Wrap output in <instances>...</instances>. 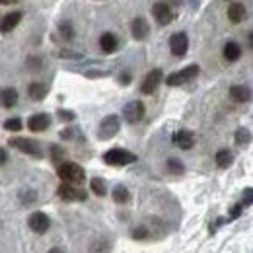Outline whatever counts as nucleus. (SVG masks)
<instances>
[{
  "instance_id": "nucleus-1",
  "label": "nucleus",
  "mask_w": 253,
  "mask_h": 253,
  "mask_svg": "<svg viewBox=\"0 0 253 253\" xmlns=\"http://www.w3.org/2000/svg\"><path fill=\"white\" fill-rule=\"evenodd\" d=\"M59 177L63 179V183H70V185H78L86 181V171L82 166L74 164V162H63L57 169Z\"/></svg>"
},
{
  "instance_id": "nucleus-2",
  "label": "nucleus",
  "mask_w": 253,
  "mask_h": 253,
  "mask_svg": "<svg viewBox=\"0 0 253 253\" xmlns=\"http://www.w3.org/2000/svg\"><path fill=\"white\" fill-rule=\"evenodd\" d=\"M8 144H10V146H14V148H16V150H20V152H24V154L32 156V158H41V156H43L39 142H37V140H33V138L14 136V138H10V140H8Z\"/></svg>"
},
{
  "instance_id": "nucleus-3",
  "label": "nucleus",
  "mask_w": 253,
  "mask_h": 253,
  "mask_svg": "<svg viewBox=\"0 0 253 253\" xmlns=\"http://www.w3.org/2000/svg\"><path fill=\"white\" fill-rule=\"evenodd\" d=\"M199 70H201L199 64H189V66H185V68H181V70H177V72H171V74L166 78V84H168V86H181V84H187L193 78L199 76Z\"/></svg>"
},
{
  "instance_id": "nucleus-4",
  "label": "nucleus",
  "mask_w": 253,
  "mask_h": 253,
  "mask_svg": "<svg viewBox=\"0 0 253 253\" xmlns=\"http://www.w3.org/2000/svg\"><path fill=\"white\" fill-rule=\"evenodd\" d=\"M103 162L107 166H128V164L136 162V154L128 152L125 148H111L103 154Z\"/></svg>"
},
{
  "instance_id": "nucleus-5",
  "label": "nucleus",
  "mask_w": 253,
  "mask_h": 253,
  "mask_svg": "<svg viewBox=\"0 0 253 253\" xmlns=\"http://www.w3.org/2000/svg\"><path fill=\"white\" fill-rule=\"evenodd\" d=\"M119 130H121V119H119V115H107V117L99 123L97 138H99V140H109V138H113Z\"/></svg>"
},
{
  "instance_id": "nucleus-6",
  "label": "nucleus",
  "mask_w": 253,
  "mask_h": 253,
  "mask_svg": "<svg viewBox=\"0 0 253 253\" xmlns=\"http://www.w3.org/2000/svg\"><path fill=\"white\" fill-rule=\"evenodd\" d=\"M187 49H189V39H187V33L177 32L169 37V51L173 57L181 59L187 55Z\"/></svg>"
},
{
  "instance_id": "nucleus-7",
  "label": "nucleus",
  "mask_w": 253,
  "mask_h": 253,
  "mask_svg": "<svg viewBox=\"0 0 253 253\" xmlns=\"http://www.w3.org/2000/svg\"><path fill=\"white\" fill-rule=\"evenodd\" d=\"M144 113H146L144 103L138 101V99L128 101L125 105V109H123V117H125L126 123H138V121H142L144 119Z\"/></svg>"
},
{
  "instance_id": "nucleus-8",
  "label": "nucleus",
  "mask_w": 253,
  "mask_h": 253,
  "mask_svg": "<svg viewBox=\"0 0 253 253\" xmlns=\"http://www.w3.org/2000/svg\"><path fill=\"white\" fill-rule=\"evenodd\" d=\"M162 80H164V72H162L160 68L150 70V72L146 74V78L142 80V84H140V92L144 95L154 94V92L158 90V86L162 84Z\"/></svg>"
},
{
  "instance_id": "nucleus-9",
  "label": "nucleus",
  "mask_w": 253,
  "mask_h": 253,
  "mask_svg": "<svg viewBox=\"0 0 253 253\" xmlns=\"http://www.w3.org/2000/svg\"><path fill=\"white\" fill-rule=\"evenodd\" d=\"M152 16L156 18L160 26H169L175 20V12L166 4V2H156L152 6Z\"/></svg>"
},
{
  "instance_id": "nucleus-10",
  "label": "nucleus",
  "mask_w": 253,
  "mask_h": 253,
  "mask_svg": "<svg viewBox=\"0 0 253 253\" xmlns=\"http://www.w3.org/2000/svg\"><path fill=\"white\" fill-rule=\"evenodd\" d=\"M57 195L63 199V201H86L88 193L84 189H78L70 183H63L59 189H57Z\"/></svg>"
},
{
  "instance_id": "nucleus-11",
  "label": "nucleus",
  "mask_w": 253,
  "mask_h": 253,
  "mask_svg": "<svg viewBox=\"0 0 253 253\" xmlns=\"http://www.w3.org/2000/svg\"><path fill=\"white\" fill-rule=\"evenodd\" d=\"M171 140H173V144H175L177 148H181V150H191V148L195 146V134H193L191 130H187V128L175 130L173 136H171Z\"/></svg>"
},
{
  "instance_id": "nucleus-12",
  "label": "nucleus",
  "mask_w": 253,
  "mask_h": 253,
  "mask_svg": "<svg viewBox=\"0 0 253 253\" xmlns=\"http://www.w3.org/2000/svg\"><path fill=\"white\" fill-rule=\"evenodd\" d=\"M28 226L32 228L35 234H45L49 228H51V220L45 212H33L28 220Z\"/></svg>"
},
{
  "instance_id": "nucleus-13",
  "label": "nucleus",
  "mask_w": 253,
  "mask_h": 253,
  "mask_svg": "<svg viewBox=\"0 0 253 253\" xmlns=\"http://www.w3.org/2000/svg\"><path fill=\"white\" fill-rule=\"evenodd\" d=\"M51 126V117L47 113H35L28 119V128L32 132H43Z\"/></svg>"
},
{
  "instance_id": "nucleus-14",
  "label": "nucleus",
  "mask_w": 253,
  "mask_h": 253,
  "mask_svg": "<svg viewBox=\"0 0 253 253\" xmlns=\"http://www.w3.org/2000/svg\"><path fill=\"white\" fill-rule=\"evenodd\" d=\"M130 33H132V37H134L136 41H142V39L148 37L150 26H148V22H146L144 18H134L132 24H130Z\"/></svg>"
},
{
  "instance_id": "nucleus-15",
  "label": "nucleus",
  "mask_w": 253,
  "mask_h": 253,
  "mask_svg": "<svg viewBox=\"0 0 253 253\" xmlns=\"http://www.w3.org/2000/svg\"><path fill=\"white\" fill-rule=\"evenodd\" d=\"M22 22V12H10V14H6L4 18H2V22H0V33H10L18 24Z\"/></svg>"
},
{
  "instance_id": "nucleus-16",
  "label": "nucleus",
  "mask_w": 253,
  "mask_h": 253,
  "mask_svg": "<svg viewBox=\"0 0 253 253\" xmlns=\"http://www.w3.org/2000/svg\"><path fill=\"white\" fill-rule=\"evenodd\" d=\"M246 16H248V10H246V6H244L242 2H234V4L228 8V18H230L232 24H240V22H244Z\"/></svg>"
},
{
  "instance_id": "nucleus-17",
  "label": "nucleus",
  "mask_w": 253,
  "mask_h": 253,
  "mask_svg": "<svg viewBox=\"0 0 253 253\" xmlns=\"http://www.w3.org/2000/svg\"><path fill=\"white\" fill-rule=\"evenodd\" d=\"M99 47H101V51L103 53H115L117 51V47H119V39L113 35V33H103L101 37H99Z\"/></svg>"
},
{
  "instance_id": "nucleus-18",
  "label": "nucleus",
  "mask_w": 253,
  "mask_h": 253,
  "mask_svg": "<svg viewBox=\"0 0 253 253\" xmlns=\"http://www.w3.org/2000/svg\"><path fill=\"white\" fill-rule=\"evenodd\" d=\"M230 97L238 103H248L252 99V90L248 86H232L230 88Z\"/></svg>"
},
{
  "instance_id": "nucleus-19",
  "label": "nucleus",
  "mask_w": 253,
  "mask_h": 253,
  "mask_svg": "<svg viewBox=\"0 0 253 253\" xmlns=\"http://www.w3.org/2000/svg\"><path fill=\"white\" fill-rule=\"evenodd\" d=\"M47 94H49V88H47V84H43V82H32L30 88H28V95L32 97L33 101L45 99Z\"/></svg>"
},
{
  "instance_id": "nucleus-20",
  "label": "nucleus",
  "mask_w": 253,
  "mask_h": 253,
  "mask_svg": "<svg viewBox=\"0 0 253 253\" xmlns=\"http://www.w3.org/2000/svg\"><path fill=\"white\" fill-rule=\"evenodd\" d=\"M16 103H18V92H16L14 88H4V90H0V105H2V107L10 109V107H14Z\"/></svg>"
},
{
  "instance_id": "nucleus-21",
  "label": "nucleus",
  "mask_w": 253,
  "mask_h": 253,
  "mask_svg": "<svg viewBox=\"0 0 253 253\" xmlns=\"http://www.w3.org/2000/svg\"><path fill=\"white\" fill-rule=\"evenodd\" d=\"M240 57H242V47L236 41H228L224 45V59L230 61V63H236Z\"/></svg>"
},
{
  "instance_id": "nucleus-22",
  "label": "nucleus",
  "mask_w": 253,
  "mask_h": 253,
  "mask_svg": "<svg viewBox=\"0 0 253 253\" xmlns=\"http://www.w3.org/2000/svg\"><path fill=\"white\" fill-rule=\"evenodd\" d=\"M113 201L117 205H126L130 201V193H128V189H126L125 185H115V189H113Z\"/></svg>"
},
{
  "instance_id": "nucleus-23",
  "label": "nucleus",
  "mask_w": 253,
  "mask_h": 253,
  "mask_svg": "<svg viewBox=\"0 0 253 253\" xmlns=\"http://www.w3.org/2000/svg\"><path fill=\"white\" fill-rule=\"evenodd\" d=\"M214 160H216V166L218 168H230L232 162H234V154L230 150H218Z\"/></svg>"
},
{
  "instance_id": "nucleus-24",
  "label": "nucleus",
  "mask_w": 253,
  "mask_h": 253,
  "mask_svg": "<svg viewBox=\"0 0 253 253\" xmlns=\"http://www.w3.org/2000/svg\"><path fill=\"white\" fill-rule=\"evenodd\" d=\"M166 169L171 173V175H181L183 171H185V168H183V164L179 162L177 158H169L166 162Z\"/></svg>"
},
{
  "instance_id": "nucleus-25",
  "label": "nucleus",
  "mask_w": 253,
  "mask_h": 253,
  "mask_svg": "<svg viewBox=\"0 0 253 253\" xmlns=\"http://www.w3.org/2000/svg\"><path fill=\"white\" fill-rule=\"evenodd\" d=\"M90 189H92V193H95L97 197H103V195L107 193V185H105V181H103L101 177H94V179L90 181Z\"/></svg>"
},
{
  "instance_id": "nucleus-26",
  "label": "nucleus",
  "mask_w": 253,
  "mask_h": 253,
  "mask_svg": "<svg viewBox=\"0 0 253 253\" xmlns=\"http://www.w3.org/2000/svg\"><path fill=\"white\" fill-rule=\"evenodd\" d=\"M250 140H252V132L248 128H238L236 130V144L238 146H246V144H250Z\"/></svg>"
},
{
  "instance_id": "nucleus-27",
  "label": "nucleus",
  "mask_w": 253,
  "mask_h": 253,
  "mask_svg": "<svg viewBox=\"0 0 253 253\" xmlns=\"http://www.w3.org/2000/svg\"><path fill=\"white\" fill-rule=\"evenodd\" d=\"M109 252H111V246L105 240H97V242L92 244V248H90V253H109Z\"/></svg>"
},
{
  "instance_id": "nucleus-28",
  "label": "nucleus",
  "mask_w": 253,
  "mask_h": 253,
  "mask_svg": "<svg viewBox=\"0 0 253 253\" xmlns=\"http://www.w3.org/2000/svg\"><path fill=\"white\" fill-rule=\"evenodd\" d=\"M59 33H61L63 39L70 41V39L74 37V28H72V24H70V22H63V24L59 26Z\"/></svg>"
},
{
  "instance_id": "nucleus-29",
  "label": "nucleus",
  "mask_w": 253,
  "mask_h": 253,
  "mask_svg": "<svg viewBox=\"0 0 253 253\" xmlns=\"http://www.w3.org/2000/svg\"><path fill=\"white\" fill-rule=\"evenodd\" d=\"M22 126H24V123H22V119H18V117L4 121V128L10 130V132H18V130H22Z\"/></svg>"
},
{
  "instance_id": "nucleus-30",
  "label": "nucleus",
  "mask_w": 253,
  "mask_h": 253,
  "mask_svg": "<svg viewBox=\"0 0 253 253\" xmlns=\"http://www.w3.org/2000/svg\"><path fill=\"white\" fill-rule=\"evenodd\" d=\"M20 201L24 203V205H32L37 201V193L35 191H22L20 193Z\"/></svg>"
},
{
  "instance_id": "nucleus-31",
  "label": "nucleus",
  "mask_w": 253,
  "mask_h": 253,
  "mask_svg": "<svg viewBox=\"0 0 253 253\" xmlns=\"http://www.w3.org/2000/svg\"><path fill=\"white\" fill-rule=\"evenodd\" d=\"M51 156H53V162L55 164H63V158H64V150L61 146H51Z\"/></svg>"
},
{
  "instance_id": "nucleus-32",
  "label": "nucleus",
  "mask_w": 253,
  "mask_h": 253,
  "mask_svg": "<svg viewBox=\"0 0 253 253\" xmlns=\"http://www.w3.org/2000/svg\"><path fill=\"white\" fill-rule=\"evenodd\" d=\"M57 115H59V119H63V121H74V119H76V113H74V111H68V109H59Z\"/></svg>"
},
{
  "instance_id": "nucleus-33",
  "label": "nucleus",
  "mask_w": 253,
  "mask_h": 253,
  "mask_svg": "<svg viewBox=\"0 0 253 253\" xmlns=\"http://www.w3.org/2000/svg\"><path fill=\"white\" fill-rule=\"evenodd\" d=\"M132 238L134 240H146L148 238V230L146 228H136V230H132Z\"/></svg>"
},
{
  "instance_id": "nucleus-34",
  "label": "nucleus",
  "mask_w": 253,
  "mask_h": 253,
  "mask_svg": "<svg viewBox=\"0 0 253 253\" xmlns=\"http://www.w3.org/2000/svg\"><path fill=\"white\" fill-rule=\"evenodd\" d=\"M252 195H253L252 187H248V189L244 191V203H240V205H242V207H250V205H252Z\"/></svg>"
},
{
  "instance_id": "nucleus-35",
  "label": "nucleus",
  "mask_w": 253,
  "mask_h": 253,
  "mask_svg": "<svg viewBox=\"0 0 253 253\" xmlns=\"http://www.w3.org/2000/svg\"><path fill=\"white\" fill-rule=\"evenodd\" d=\"M242 211H244V207H242V205H236V207L230 211V218H228V220H234V218H238V216L242 214Z\"/></svg>"
},
{
  "instance_id": "nucleus-36",
  "label": "nucleus",
  "mask_w": 253,
  "mask_h": 253,
  "mask_svg": "<svg viewBox=\"0 0 253 253\" xmlns=\"http://www.w3.org/2000/svg\"><path fill=\"white\" fill-rule=\"evenodd\" d=\"M61 136H63L64 140H70V138L76 136V130H74V128H64L63 132H61Z\"/></svg>"
},
{
  "instance_id": "nucleus-37",
  "label": "nucleus",
  "mask_w": 253,
  "mask_h": 253,
  "mask_svg": "<svg viewBox=\"0 0 253 253\" xmlns=\"http://www.w3.org/2000/svg\"><path fill=\"white\" fill-rule=\"evenodd\" d=\"M41 59H33V57H30V61H28V66H32V70H37V66H41Z\"/></svg>"
},
{
  "instance_id": "nucleus-38",
  "label": "nucleus",
  "mask_w": 253,
  "mask_h": 253,
  "mask_svg": "<svg viewBox=\"0 0 253 253\" xmlns=\"http://www.w3.org/2000/svg\"><path fill=\"white\" fill-rule=\"evenodd\" d=\"M181 2H183V0H166V4H168L171 10H173V8H179V6H181Z\"/></svg>"
},
{
  "instance_id": "nucleus-39",
  "label": "nucleus",
  "mask_w": 253,
  "mask_h": 253,
  "mask_svg": "<svg viewBox=\"0 0 253 253\" xmlns=\"http://www.w3.org/2000/svg\"><path fill=\"white\" fill-rule=\"evenodd\" d=\"M6 162H8V152H6V150L0 146V166H4Z\"/></svg>"
},
{
  "instance_id": "nucleus-40",
  "label": "nucleus",
  "mask_w": 253,
  "mask_h": 253,
  "mask_svg": "<svg viewBox=\"0 0 253 253\" xmlns=\"http://www.w3.org/2000/svg\"><path fill=\"white\" fill-rule=\"evenodd\" d=\"M119 80H121V84H128V82H130V72L125 70V72L121 74V78H119Z\"/></svg>"
},
{
  "instance_id": "nucleus-41",
  "label": "nucleus",
  "mask_w": 253,
  "mask_h": 253,
  "mask_svg": "<svg viewBox=\"0 0 253 253\" xmlns=\"http://www.w3.org/2000/svg\"><path fill=\"white\" fill-rule=\"evenodd\" d=\"M16 2H20V0H0V4H16Z\"/></svg>"
},
{
  "instance_id": "nucleus-42",
  "label": "nucleus",
  "mask_w": 253,
  "mask_h": 253,
  "mask_svg": "<svg viewBox=\"0 0 253 253\" xmlns=\"http://www.w3.org/2000/svg\"><path fill=\"white\" fill-rule=\"evenodd\" d=\"M49 253H64V252H63V250H59V248H53Z\"/></svg>"
}]
</instances>
